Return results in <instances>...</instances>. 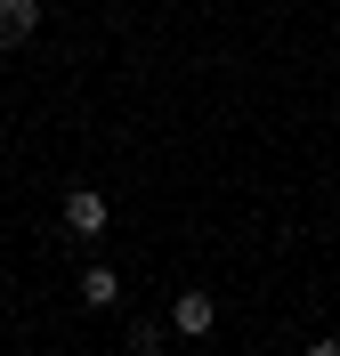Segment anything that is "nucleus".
Listing matches in <instances>:
<instances>
[{"label": "nucleus", "instance_id": "nucleus-3", "mask_svg": "<svg viewBox=\"0 0 340 356\" xmlns=\"http://www.w3.org/2000/svg\"><path fill=\"white\" fill-rule=\"evenodd\" d=\"M113 300H122V275H113L106 259H90L81 267V308H113Z\"/></svg>", "mask_w": 340, "mask_h": 356}, {"label": "nucleus", "instance_id": "nucleus-5", "mask_svg": "<svg viewBox=\"0 0 340 356\" xmlns=\"http://www.w3.org/2000/svg\"><path fill=\"white\" fill-rule=\"evenodd\" d=\"M130 348H138V356H162L170 340H162V324H130Z\"/></svg>", "mask_w": 340, "mask_h": 356}, {"label": "nucleus", "instance_id": "nucleus-6", "mask_svg": "<svg viewBox=\"0 0 340 356\" xmlns=\"http://www.w3.org/2000/svg\"><path fill=\"white\" fill-rule=\"evenodd\" d=\"M300 356H340V340H308V348H300Z\"/></svg>", "mask_w": 340, "mask_h": 356}, {"label": "nucleus", "instance_id": "nucleus-4", "mask_svg": "<svg viewBox=\"0 0 340 356\" xmlns=\"http://www.w3.org/2000/svg\"><path fill=\"white\" fill-rule=\"evenodd\" d=\"M41 33V0H0V41H33Z\"/></svg>", "mask_w": 340, "mask_h": 356}, {"label": "nucleus", "instance_id": "nucleus-1", "mask_svg": "<svg viewBox=\"0 0 340 356\" xmlns=\"http://www.w3.org/2000/svg\"><path fill=\"white\" fill-rule=\"evenodd\" d=\"M57 211H65V227L81 235V243H97V235H106V219H113L97 186H65V202H57Z\"/></svg>", "mask_w": 340, "mask_h": 356}, {"label": "nucleus", "instance_id": "nucleus-2", "mask_svg": "<svg viewBox=\"0 0 340 356\" xmlns=\"http://www.w3.org/2000/svg\"><path fill=\"white\" fill-rule=\"evenodd\" d=\"M211 324H219V300H211V291H179V300H170V332L179 340H203Z\"/></svg>", "mask_w": 340, "mask_h": 356}]
</instances>
